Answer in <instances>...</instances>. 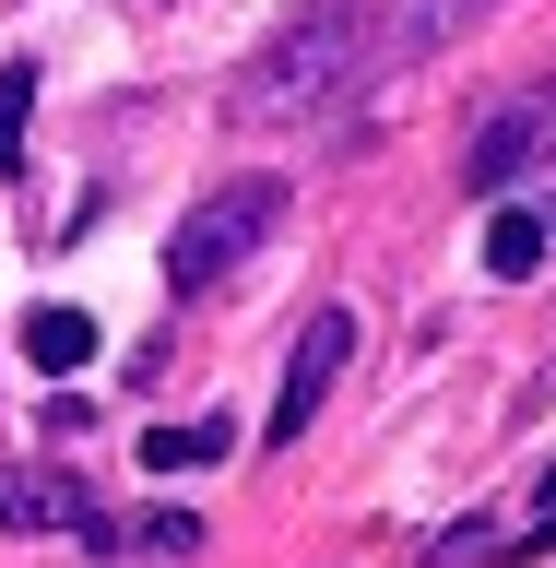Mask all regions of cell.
Instances as JSON below:
<instances>
[{
	"mask_svg": "<svg viewBox=\"0 0 556 568\" xmlns=\"http://www.w3.org/2000/svg\"><path fill=\"white\" fill-rule=\"evenodd\" d=\"M509 202H522V213H533V225H545V248H556V131H545V142H533V166H522V178H509Z\"/></svg>",
	"mask_w": 556,
	"mask_h": 568,
	"instance_id": "8fae6325",
	"label": "cell"
},
{
	"mask_svg": "<svg viewBox=\"0 0 556 568\" xmlns=\"http://www.w3.org/2000/svg\"><path fill=\"white\" fill-rule=\"evenodd\" d=\"M225 450H237V426H225V415H202V426H154V438H142V474H213Z\"/></svg>",
	"mask_w": 556,
	"mask_h": 568,
	"instance_id": "52a82bcc",
	"label": "cell"
},
{
	"mask_svg": "<svg viewBox=\"0 0 556 568\" xmlns=\"http://www.w3.org/2000/svg\"><path fill=\"white\" fill-rule=\"evenodd\" d=\"M545 521H556V462H545Z\"/></svg>",
	"mask_w": 556,
	"mask_h": 568,
	"instance_id": "7c38bea8",
	"label": "cell"
},
{
	"mask_svg": "<svg viewBox=\"0 0 556 568\" xmlns=\"http://www.w3.org/2000/svg\"><path fill=\"white\" fill-rule=\"evenodd\" d=\"M344 355H355V320L344 308H309V332H296V355H284V390H273V426H261L273 450H296V426L320 415V390L344 379Z\"/></svg>",
	"mask_w": 556,
	"mask_h": 568,
	"instance_id": "3957f363",
	"label": "cell"
},
{
	"mask_svg": "<svg viewBox=\"0 0 556 568\" xmlns=\"http://www.w3.org/2000/svg\"><path fill=\"white\" fill-rule=\"evenodd\" d=\"M284 202H296L284 178H225V190H202V202L178 213V237H166V284H178V296L225 284V273L249 261V248H261V237L284 225Z\"/></svg>",
	"mask_w": 556,
	"mask_h": 568,
	"instance_id": "7a4b0ae2",
	"label": "cell"
},
{
	"mask_svg": "<svg viewBox=\"0 0 556 568\" xmlns=\"http://www.w3.org/2000/svg\"><path fill=\"white\" fill-rule=\"evenodd\" d=\"M545 131H556V83H533V95L509 106L486 142H474V190H497V202H509V178L533 166V142H545Z\"/></svg>",
	"mask_w": 556,
	"mask_h": 568,
	"instance_id": "5b68a950",
	"label": "cell"
},
{
	"mask_svg": "<svg viewBox=\"0 0 556 568\" xmlns=\"http://www.w3.org/2000/svg\"><path fill=\"white\" fill-rule=\"evenodd\" d=\"M533 261H545V225H533L522 202H497V213H486V273H497V284H522Z\"/></svg>",
	"mask_w": 556,
	"mask_h": 568,
	"instance_id": "9c48e42d",
	"label": "cell"
},
{
	"mask_svg": "<svg viewBox=\"0 0 556 568\" xmlns=\"http://www.w3.org/2000/svg\"><path fill=\"white\" fill-rule=\"evenodd\" d=\"M24 119H36V60H0V178L24 166Z\"/></svg>",
	"mask_w": 556,
	"mask_h": 568,
	"instance_id": "30bf717a",
	"label": "cell"
},
{
	"mask_svg": "<svg viewBox=\"0 0 556 568\" xmlns=\"http://www.w3.org/2000/svg\"><path fill=\"white\" fill-rule=\"evenodd\" d=\"M83 557H202V521H190V509H142V521L107 509V521L83 532Z\"/></svg>",
	"mask_w": 556,
	"mask_h": 568,
	"instance_id": "8992f818",
	"label": "cell"
},
{
	"mask_svg": "<svg viewBox=\"0 0 556 568\" xmlns=\"http://www.w3.org/2000/svg\"><path fill=\"white\" fill-rule=\"evenodd\" d=\"M24 355L48 367V379H71V367L95 355V320H83V308H36V320H24Z\"/></svg>",
	"mask_w": 556,
	"mask_h": 568,
	"instance_id": "ba28073f",
	"label": "cell"
},
{
	"mask_svg": "<svg viewBox=\"0 0 556 568\" xmlns=\"http://www.w3.org/2000/svg\"><path fill=\"white\" fill-rule=\"evenodd\" d=\"M95 521H107V497L83 486V474H48V462H36V474H0V532H71V545H83Z\"/></svg>",
	"mask_w": 556,
	"mask_h": 568,
	"instance_id": "277c9868",
	"label": "cell"
},
{
	"mask_svg": "<svg viewBox=\"0 0 556 568\" xmlns=\"http://www.w3.org/2000/svg\"><path fill=\"white\" fill-rule=\"evenodd\" d=\"M367 60H380V24H367L355 0H309V12L237 71V119H249V131L320 119L332 95H355V71H367Z\"/></svg>",
	"mask_w": 556,
	"mask_h": 568,
	"instance_id": "6da1fadb",
	"label": "cell"
}]
</instances>
